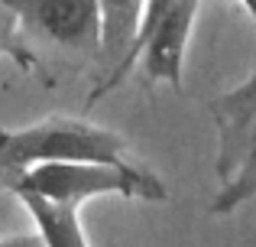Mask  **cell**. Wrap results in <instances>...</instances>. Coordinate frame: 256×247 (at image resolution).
<instances>
[{
	"label": "cell",
	"instance_id": "obj_1",
	"mask_svg": "<svg viewBox=\"0 0 256 247\" xmlns=\"http://www.w3.org/2000/svg\"><path fill=\"white\" fill-rule=\"evenodd\" d=\"M49 163H107L130 166L126 140L117 130L75 121V117H49L32 127H0V185L32 166Z\"/></svg>",
	"mask_w": 256,
	"mask_h": 247
},
{
	"label": "cell",
	"instance_id": "obj_2",
	"mask_svg": "<svg viewBox=\"0 0 256 247\" xmlns=\"http://www.w3.org/2000/svg\"><path fill=\"white\" fill-rule=\"evenodd\" d=\"M4 189L13 192V195H39L46 202L72 205V208H82L84 202H91L98 195H124V198H140V202H166L169 198L166 182L140 163H130V166H107V163L32 166V169L6 179Z\"/></svg>",
	"mask_w": 256,
	"mask_h": 247
},
{
	"label": "cell",
	"instance_id": "obj_3",
	"mask_svg": "<svg viewBox=\"0 0 256 247\" xmlns=\"http://www.w3.org/2000/svg\"><path fill=\"white\" fill-rule=\"evenodd\" d=\"M218 127V169L220 189L211 202V215H234L256 198V69L237 88L211 101Z\"/></svg>",
	"mask_w": 256,
	"mask_h": 247
},
{
	"label": "cell",
	"instance_id": "obj_4",
	"mask_svg": "<svg viewBox=\"0 0 256 247\" xmlns=\"http://www.w3.org/2000/svg\"><path fill=\"white\" fill-rule=\"evenodd\" d=\"M198 7H201V0H175L169 10H162L152 23H146L136 46H133V52H130V59L124 62L120 75L114 78V88L124 82V75L133 65L143 62V72H146L150 85L166 82L175 91H182V62H185L188 36H192Z\"/></svg>",
	"mask_w": 256,
	"mask_h": 247
},
{
	"label": "cell",
	"instance_id": "obj_5",
	"mask_svg": "<svg viewBox=\"0 0 256 247\" xmlns=\"http://www.w3.org/2000/svg\"><path fill=\"white\" fill-rule=\"evenodd\" d=\"M20 20V30L52 46L78 52H100L98 0H6Z\"/></svg>",
	"mask_w": 256,
	"mask_h": 247
},
{
	"label": "cell",
	"instance_id": "obj_6",
	"mask_svg": "<svg viewBox=\"0 0 256 247\" xmlns=\"http://www.w3.org/2000/svg\"><path fill=\"white\" fill-rule=\"evenodd\" d=\"M146 4H150V0H98V10H100V56L110 62V75L91 91V101L88 104L100 101V98L114 88V78L120 75L124 62L130 59L133 46H136V39H140Z\"/></svg>",
	"mask_w": 256,
	"mask_h": 247
},
{
	"label": "cell",
	"instance_id": "obj_7",
	"mask_svg": "<svg viewBox=\"0 0 256 247\" xmlns=\"http://www.w3.org/2000/svg\"><path fill=\"white\" fill-rule=\"evenodd\" d=\"M23 202V208L30 211L36 234L46 247H91L82 228V208L72 205H58V202H46L39 195H16Z\"/></svg>",
	"mask_w": 256,
	"mask_h": 247
},
{
	"label": "cell",
	"instance_id": "obj_8",
	"mask_svg": "<svg viewBox=\"0 0 256 247\" xmlns=\"http://www.w3.org/2000/svg\"><path fill=\"white\" fill-rule=\"evenodd\" d=\"M4 56L13 59V62H20L23 69H32V65H36V59L20 43V20H16V13H13V7L6 4V0H0V59Z\"/></svg>",
	"mask_w": 256,
	"mask_h": 247
},
{
	"label": "cell",
	"instance_id": "obj_9",
	"mask_svg": "<svg viewBox=\"0 0 256 247\" xmlns=\"http://www.w3.org/2000/svg\"><path fill=\"white\" fill-rule=\"evenodd\" d=\"M0 247H46L39 241V234H10L0 241Z\"/></svg>",
	"mask_w": 256,
	"mask_h": 247
},
{
	"label": "cell",
	"instance_id": "obj_10",
	"mask_svg": "<svg viewBox=\"0 0 256 247\" xmlns=\"http://www.w3.org/2000/svg\"><path fill=\"white\" fill-rule=\"evenodd\" d=\"M244 4V10L250 13V20H253V30H256V0H240Z\"/></svg>",
	"mask_w": 256,
	"mask_h": 247
}]
</instances>
